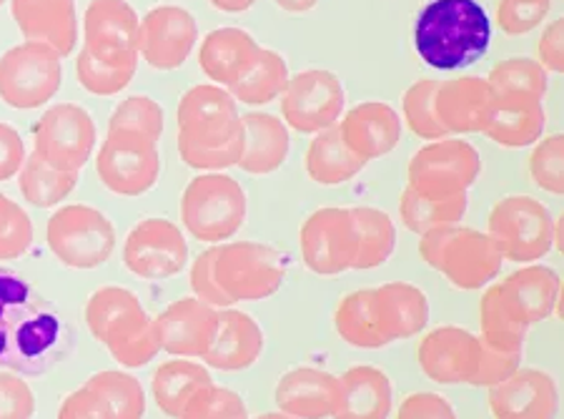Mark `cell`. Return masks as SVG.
<instances>
[{"label":"cell","instance_id":"obj_1","mask_svg":"<svg viewBox=\"0 0 564 419\" xmlns=\"http://www.w3.org/2000/svg\"><path fill=\"white\" fill-rule=\"evenodd\" d=\"M73 330L29 279L0 267V369L39 379L68 357Z\"/></svg>","mask_w":564,"mask_h":419},{"label":"cell","instance_id":"obj_2","mask_svg":"<svg viewBox=\"0 0 564 419\" xmlns=\"http://www.w3.org/2000/svg\"><path fill=\"white\" fill-rule=\"evenodd\" d=\"M178 157L196 171L239 166L243 126L236 98L216 84L188 88L178 101Z\"/></svg>","mask_w":564,"mask_h":419},{"label":"cell","instance_id":"obj_3","mask_svg":"<svg viewBox=\"0 0 564 419\" xmlns=\"http://www.w3.org/2000/svg\"><path fill=\"white\" fill-rule=\"evenodd\" d=\"M492 21L477 0H432L414 23V49L426 66L459 71L487 56Z\"/></svg>","mask_w":564,"mask_h":419},{"label":"cell","instance_id":"obj_4","mask_svg":"<svg viewBox=\"0 0 564 419\" xmlns=\"http://www.w3.org/2000/svg\"><path fill=\"white\" fill-rule=\"evenodd\" d=\"M420 257L462 291L485 289L502 271V254L487 232L452 224L420 236Z\"/></svg>","mask_w":564,"mask_h":419},{"label":"cell","instance_id":"obj_5","mask_svg":"<svg viewBox=\"0 0 564 419\" xmlns=\"http://www.w3.org/2000/svg\"><path fill=\"white\" fill-rule=\"evenodd\" d=\"M249 198L234 176L212 171L191 179L181 196V222L184 229L204 244H221L231 239L247 224Z\"/></svg>","mask_w":564,"mask_h":419},{"label":"cell","instance_id":"obj_6","mask_svg":"<svg viewBox=\"0 0 564 419\" xmlns=\"http://www.w3.org/2000/svg\"><path fill=\"white\" fill-rule=\"evenodd\" d=\"M289 259L261 241H234L216 249L214 277L234 304L274 297L286 281Z\"/></svg>","mask_w":564,"mask_h":419},{"label":"cell","instance_id":"obj_7","mask_svg":"<svg viewBox=\"0 0 564 419\" xmlns=\"http://www.w3.org/2000/svg\"><path fill=\"white\" fill-rule=\"evenodd\" d=\"M489 239L505 261L532 264L547 257L554 246V216L532 196L512 194L499 198L489 212Z\"/></svg>","mask_w":564,"mask_h":419},{"label":"cell","instance_id":"obj_8","mask_svg":"<svg viewBox=\"0 0 564 419\" xmlns=\"http://www.w3.org/2000/svg\"><path fill=\"white\" fill-rule=\"evenodd\" d=\"M45 239L53 257L76 271L101 267L116 251L111 218L88 204H70L53 214L45 226Z\"/></svg>","mask_w":564,"mask_h":419},{"label":"cell","instance_id":"obj_9","mask_svg":"<svg viewBox=\"0 0 564 419\" xmlns=\"http://www.w3.org/2000/svg\"><path fill=\"white\" fill-rule=\"evenodd\" d=\"M61 56L41 43H18L0 56V101L18 111H33L61 90Z\"/></svg>","mask_w":564,"mask_h":419},{"label":"cell","instance_id":"obj_10","mask_svg":"<svg viewBox=\"0 0 564 419\" xmlns=\"http://www.w3.org/2000/svg\"><path fill=\"white\" fill-rule=\"evenodd\" d=\"M96 174L116 196L149 194L161 176L159 146L133 131H108L96 157Z\"/></svg>","mask_w":564,"mask_h":419},{"label":"cell","instance_id":"obj_11","mask_svg":"<svg viewBox=\"0 0 564 419\" xmlns=\"http://www.w3.org/2000/svg\"><path fill=\"white\" fill-rule=\"evenodd\" d=\"M481 174L475 146L462 139H440L424 146L409 161L406 186L432 198L467 194Z\"/></svg>","mask_w":564,"mask_h":419},{"label":"cell","instance_id":"obj_12","mask_svg":"<svg viewBox=\"0 0 564 419\" xmlns=\"http://www.w3.org/2000/svg\"><path fill=\"white\" fill-rule=\"evenodd\" d=\"M347 111V90L332 71L306 68L289 78L281 94V116L289 129L299 133H318L332 129Z\"/></svg>","mask_w":564,"mask_h":419},{"label":"cell","instance_id":"obj_13","mask_svg":"<svg viewBox=\"0 0 564 419\" xmlns=\"http://www.w3.org/2000/svg\"><path fill=\"white\" fill-rule=\"evenodd\" d=\"M98 131L78 104H56L41 116L33 131V153L53 166L80 174L96 151Z\"/></svg>","mask_w":564,"mask_h":419},{"label":"cell","instance_id":"obj_14","mask_svg":"<svg viewBox=\"0 0 564 419\" xmlns=\"http://www.w3.org/2000/svg\"><path fill=\"white\" fill-rule=\"evenodd\" d=\"M123 264L143 281L174 279L188 264V241L169 218H143L126 236Z\"/></svg>","mask_w":564,"mask_h":419},{"label":"cell","instance_id":"obj_15","mask_svg":"<svg viewBox=\"0 0 564 419\" xmlns=\"http://www.w3.org/2000/svg\"><path fill=\"white\" fill-rule=\"evenodd\" d=\"M299 246L304 264L316 277H339L349 271L357 257V229L349 208H316L302 224Z\"/></svg>","mask_w":564,"mask_h":419},{"label":"cell","instance_id":"obj_16","mask_svg":"<svg viewBox=\"0 0 564 419\" xmlns=\"http://www.w3.org/2000/svg\"><path fill=\"white\" fill-rule=\"evenodd\" d=\"M141 18L126 0H90L84 13V49L106 63H139Z\"/></svg>","mask_w":564,"mask_h":419},{"label":"cell","instance_id":"obj_17","mask_svg":"<svg viewBox=\"0 0 564 419\" xmlns=\"http://www.w3.org/2000/svg\"><path fill=\"white\" fill-rule=\"evenodd\" d=\"M196 18L181 6H156L143 15L139 56L156 71H176L196 49Z\"/></svg>","mask_w":564,"mask_h":419},{"label":"cell","instance_id":"obj_18","mask_svg":"<svg viewBox=\"0 0 564 419\" xmlns=\"http://www.w3.org/2000/svg\"><path fill=\"white\" fill-rule=\"evenodd\" d=\"M481 342L462 326H436L420 344V367L436 385H469L479 367Z\"/></svg>","mask_w":564,"mask_h":419},{"label":"cell","instance_id":"obj_19","mask_svg":"<svg viewBox=\"0 0 564 419\" xmlns=\"http://www.w3.org/2000/svg\"><path fill=\"white\" fill-rule=\"evenodd\" d=\"M487 402L495 419H554L560 412V389L547 372L527 367L489 387Z\"/></svg>","mask_w":564,"mask_h":419},{"label":"cell","instance_id":"obj_20","mask_svg":"<svg viewBox=\"0 0 564 419\" xmlns=\"http://www.w3.org/2000/svg\"><path fill=\"white\" fill-rule=\"evenodd\" d=\"M218 309L204 304L202 299L186 297L169 304L153 319L156 322L161 350L174 357L196 359L208 352L214 342Z\"/></svg>","mask_w":564,"mask_h":419},{"label":"cell","instance_id":"obj_21","mask_svg":"<svg viewBox=\"0 0 564 419\" xmlns=\"http://www.w3.org/2000/svg\"><path fill=\"white\" fill-rule=\"evenodd\" d=\"M11 15L25 41L48 45L61 58L76 51V0H11Z\"/></svg>","mask_w":564,"mask_h":419},{"label":"cell","instance_id":"obj_22","mask_svg":"<svg viewBox=\"0 0 564 419\" xmlns=\"http://www.w3.org/2000/svg\"><path fill=\"white\" fill-rule=\"evenodd\" d=\"M263 336L261 324L239 309H218L214 342L204 354L206 367L216 372H243L261 359Z\"/></svg>","mask_w":564,"mask_h":419},{"label":"cell","instance_id":"obj_23","mask_svg":"<svg viewBox=\"0 0 564 419\" xmlns=\"http://www.w3.org/2000/svg\"><path fill=\"white\" fill-rule=\"evenodd\" d=\"M492 104V88L479 76L442 80L434 94V114L447 133H485Z\"/></svg>","mask_w":564,"mask_h":419},{"label":"cell","instance_id":"obj_24","mask_svg":"<svg viewBox=\"0 0 564 419\" xmlns=\"http://www.w3.org/2000/svg\"><path fill=\"white\" fill-rule=\"evenodd\" d=\"M339 129L354 157L364 163L389 157L402 141V118L381 101H364L344 111Z\"/></svg>","mask_w":564,"mask_h":419},{"label":"cell","instance_id":"obj_25","mask_svg":"<svg viewBox=\"0 0 564 419\" xmlns=\"http://www.w3.org/2000/svg\"><path fill=\"white\" fill-rule=\"evenodd\" d=\"M394 389L384 369L375 364L349 367L336 382L334 419H389Z\"/></svg>","mask_w":564,"mask_h":419},{"label":"cell","instance_id":"obj_26","mask_svg":"<svg viewBox=\"0 0 564 419\" xmlns=\"http://www.w3.org/2000/svg\"><path fill=\"white\" fill-rule=\"evenodd\" d=\"M261 51V45L253 41V35L236 25L216 29L202 41L198 51V66L214 80L216 86L231 88L234 84L247 76Z\"/></svg>","mask_w":564,"mask_h":419},{"label":"cell","instance_id":"obj_27","mask_svg":"<svg viewBox=\"0 0 564 419\" xmlns=\"http://www.w3.org/2000/svg\"><path fill=\"white\" fill-rule=\"evenodd\" d=\"M336 382L339 377L316 367L286 372L274 389L279 412L296 419H329L336 402Z\"/></svg>","mask_w":564,"mask_h":419},{"label":"cell","instance_id":"obj_28","mask_svg":"<svg viewBox=\"0 0 564 419\" xmlns=\"http://www.w3.org/2000/svg\"><path fill=\"white\" fill-rule=\"evenodd\" d=\"M547 126V111L540 98L532 96H495L485 136L505 149H527L542 139Z\"/></svg>","mask_w":564,"mask_h":419},{"label":"cell","instance_id":"obj_29","mask_svg":"<svg viewBox=\"0 0 564 419\" xmlns=\"http://www.w3.org/2000/svg\"><path fill=\"white\" fill-rule=\"evenodd\" d=\"M375 302L389 344L412 340L430 324V299L420 287L409 284V281H389V284L375 287Z\"/></svg>","mask_w":564,"mask_h":419},{"label":"cell","instance_id":"obj_30","mask_svg":"<svg viewBox=\"0 0 564 419\" xmlns=\"http://www.w3.org/2000/svg\"><path fill=\"white\" fill-rule=\"evenodd\" d=\"M101 344L126 369H141L156 359V354L161 352L156 322L145 312L141 299L108 326Z\"/></svg>","mask_w":564,"mask_h":419},{"label":"cell","instance_id":"obj_31","mask_svg":"<svg viewBox=\"0 0 564 419\" xmlns=\"http://www.w3.org/2000/svg\"><path fill=\"white\" fill-rule=\"evenodd\" d=\"M243 126V153L239 166L251 176L274 174L289 159L291 139L281 118L261 111L241 116Z\"/></svg>","mask_w":564,"mask_h":419},{"label":"cell","instance_id":"obj_32","mask_svg":"<svg viewBox=\"0 0 564 419\" xmlns=\"http://www.w3.org/2000/svg\"><path fill=\"white\" fill-rule=\"evenodd\" d=\"M502 289L520 316L532 326L554 314V307H557L562 294V279L552 267L532 264V267L509 275L502 281Z\"/></svg>","mask_w":564,"mask_h":419},{"label":"cell","instance_id":"obj_33","mask_svg":"<svg viewBox=\"0 0 564 419\" xmlns=\"http://www.w3.org/2000/svg\"><path fill=\"white\" fill-rule=\"evenodd\" d=\"M304 163L306 176L322 186L347 184V181H351L367 166L361 159L354 157V151L344 141L339 123L314 133V141L308 146Z\"/></svg>","mask_w":564,"mask_h":419},{"label":"cell","instance_id":"obj_34","mask_svg":"<svg viewBox=\"0 0 564 419\" xmlns=\"http://www.w3.org/2000/svg\"><path fill=\"white\" fill-rule=\"evenodd\" d=\"M212 372H208L204 364L178 357L163 362L161 367L153 372L151 391L163 415L171 419H181L186 405L191 402V397H194L202 387L212 385Z\"/></svg>","mask_w":564,"mask_h":419},{"label":"cell","instance_id":"obj_35","mask_svg":"<svg viewBox=\"0 0 564 419\" xmlns=\"http://www.w3.org/2000/svg\"><path fill=\"white\" fill-rule=\"evenodd\" d=\"M334 326L336 334L357 350H381L389 344L379 322L375 287L351 291V294L344 297L336 307Z\"/></svg>","mask_w":564,"mask_h":419},{"label":"cell","instance_id":"obj_36","mask_svg":"<svg viewBox=\"0 0 564 419\" xmlns=\"http://www.w3.org/2000/svg\"><path fill=\"white\" fill-rule=\"evenodd\" d=\"M479 340L487 347L505 350V352H522L527 342V330L530 324L524 322L517 312L514 304L509 302L502 284H495L485 291L479 302Z\"/></svg>","mask_w":564,"mask_h":419},{"label":"cell","instance_id":"obj_37","mask_svg":"<svg viewBox=\"0 0 564 419\" xmlns=\"http://www.w3.org/2000/svg\"><path fill=\"white\" fill-rule=\"evenodd\" d=\"M357 229V257L354 271H369L391 259L397 249V229L387 212L377 206H354L349 208Z\"/></svg>","mask_w":564,"mask_h":419},{"label":"cell","instance_id":"obj_38","mask_svg":"<svg viewBox=\"0 0 564 419\" xmlns=\"http://www.w3.org/2000/svg\"><path fill=\"white\" fill-rule=\"evenodd\" d=\"M78 184L76 171H66L43 161L39 153L25 159L21 174H18V189L25 202L35 208H56L66 202L70 191Z\"/></svg>","mask_w":564,"mask_h":419},{"label":"cell","instance_id":"obj_39","mask_svg":"<svg viewBox=\"0 0 564 419\" xmlns=\"http://www.w3.org/2000/svg\"><path fill=\"white\" fill-rule=\"evenodd\" d=\"M467 194L432 198L414 191L412 186H406L402 191V198H399V214H402V222L409 232L422 236L436 229V226L462 224L464 214H467Z\"/></svg>","mask_w":564,"mask_h":419},{"label":"cell","instance_id":"obj_40","mask_svg":"<svg viewBox=\"0 0 564 419\" xmlns=\"http://www.w3.org/2000/svg\"><path fill=\"white\" fill-rule=\"evenodd\" d=\"M289 66L276 51L261 49L253 66L247 71L239 84L226 88L239 104L247 106H267L276 101L289 86Z\"/></svg>","mask_w":564,"mask_h":419},{"label":"cell","instance_id":"obj_41","mask_svg":"<svg viewBox=\"0 0 564 419\" xmlns=\"http://www.w3.org/2000/svg\"><path fill=\"white\" fill-rule=\"evenodd\" d=\"M88 389L106 399L116 419H143L145 417V391L143 385L129 372L104 369L86 379Z\"/></svg>","mask_w":564,"mask_h":419},{"label":"cell","instance_id":"obj_42","mask_svg":"<svg viewBox=\"0 0 564 419\" xmlns=\"http://www.w3.org/2000/svg\"><path fill=\"white\" fill-rule=\"evenodd\" d=\"M489 88H492L495 96H507V94H517V96H532V98H542L547 96V71L540 66V61L532 58H507L502 63H497L487 78Z\"/></svg>","mask_w":564,"mask_h":419},{"label":"cell","instance_id":"obj_43","mask_svg":"<svg viewBox=\"0 0 564 419\" xmlns=\"http://www.w3.org/2000/svg\"><path fill=\"white\" fill-rule=\"evenodd\" d=\"M139 63H106L80 49L76 58V78L90 96H116L131 84Z\"/></svg>","mask_w":564,"mask_h":419},{"label":"cell","instance_id":"obj_44","mask_svg":"<svg viewBox=\"0 0 564 419\" xmlns=\"http://www.w3.org/2000/svg\"><path fill=\"white\" fill-rule=\"evenodd\" d=\"M436 86H440V80H432V78L416 80V84L406 88V94L402 98L404 121L409 126V131H412L416 139L440 141L447 136V129H444V126L440 123V118H436V114H434Z\"/></svg>","mask_w":564,"mask_h":419},{"label":"cell","instance_id":"obj_45","mask_svg":"<svg viewBox=\"0 0 564 419\" xmlns=\"http://www.w3.org/2000/svg\"><path fill=\"white\" fill-rule=\"evenodd\" d=\"M163 123H166V116H163V108L153 98L129 96L116 106L111 121H108V131H133L159 143L163 136Z\"/></svg>","mask_w":564,"mask_h":419},{"label":"cell","instance_id":"obj_46","mask_svg":"<svg viewBox=\"0 0 564 419\" xmlns=\"http://www.w3.org/2000/svg\"><path fill=\"white\" fill-rule=\"evenodd\" d=\"M33 246V222L21 204L0 191V261H15Z\"/></svg>","mask_w":564,"mask_h":419},{"label":"cell","instance_id":"obj_47","mask_svg":"<svg viewBox=\"0 0 564 419\" xmlns=\"http://www.w3.org/2000/svg\"><path fill=\"white\" fill-rule=\"evenodd\" d=\"M181 419H249V407L236 391L212 382L191 397Z\"/></svg>","mask_w":564,"mask_h":419},{"label":"cell","instance_id":"obj_48","mask_svg":"<svg viewBox=\"0 0 564 419\" xmlns=\"http://www.w3.org/2000/svg\"><path fill=\"white\" fill-rule=\"evenodd\" d=\"M532 181L552 196L564 194V139L562 133H552L547 139L534 143L530 159Z\"/></svg>","mask_w":564,"mask_h":419},{"label":"cell","instance_id":"obj_49","mask_svg":"<svg viewBox=\"0 0 564 419\" xmlns=\"http://www.w3.org/2000/svg\"><path fill=\"white\" fill-rule=\"evenodd\" d=\"M552 11V0H499L497 23L509 39H520L540 29Z\"/></svg>","mask_w":564,"mask_h":419},{"label":"cell","instance_id":"obj_50","mask_svg":"<svg viewBox=\"0 0 564 419\" xmlns=\"http://www.w3.org/2000/svg\"><path fill=\"white\" fill-rule=\"evenodd\" d=\"M216 249H218V246H212V249L198 254L196 261L191 264L188 284H191V291H194V297L202 299L204 304L214 307V309H229V307H234V302L224 294L221 287L216 284V277H214Z\"/></svg>","mask_w":564,"mask_h":419},{"label":"cell","instance_id":"obj_51","mask_svg":"<svg viewBox=\"0 0 564 419\" xmlns=\"http://www.w3.org/2000/svg\"><path fill=\"white\" fill-rule=\"evenodd\" d=\"M520 367H522V352L495 350V347H487V344L481 342L479 367H477V375L471 377L469 385L489 389V387L499 385V382H505L507 377H512Z\"/></svg>","mask_w":564,"mask_h":419},{"label":"cell","instance_id":"obj_52","mask_svg":"<svg viewBox=\"0 0 564 419\" xmlns=\"http://www.w3.org/2000/svg\"><path fill=\"white\" fill-rule=\"evenodd\" d=\"M35 397L21 375L0 372V419H33Z\"/></svg>","mask_w":564,"mask_h":419},{"label":"cell","instance_id":"obj_53","mask_svg":"<svg viewBox=\"0 0 564 419\" xmlns=\"http://www.w3.org/2000/svg\"><path fill=\"white\" fill-rule=\"evenodd\" d=\"M397 419H459L447 397L436 395V391H414L404 397L399 407Z\"/></svg>","mask_w":564,"mask_h":419},{"label":"cell","instance_id":"obj_54","mask_svg":"<svg viewBox=\"0 0 564 419\" xmlns=\"http://www.w3.org/2000/svg\"><path fill=\"white\" fill-rule=\"evenodd\" d=\"M56 419H116L111 407L94 389L80 387L63 399Z\"/></svg>","mask_w":564,"mask_h":419},{"label":"cell","instance_id":"obj_55","mask_svg":"<svg viewBox=\"0 0 564 419\" xmlns=\"http://www.w3.org/2000/svg\"><path fill=\"white\" fill-rule=\"evenodd\" d=\"M29 159L23 136L11 123L0 121V181H11L21 174L23 163Z\"/></svg>","mask_w":564,"mask_h":419},{"label":"cell","instance_id":"obj_56","mask_svg":"<svg viewBox=\"0 0 564 419\" xmlns=\"http://www.w3.org/2000/svg\"><path fill=\"white\" fill-rule=\"evenodd\" d=\"M536 49H540V66L544 71L564 73V18L547 25Z\"/></svg>","mask_w":564,"mask_h":419},{"label":"cell","instance_id":"obj_57","mask_svg":"<svg viewBox=\"0 0 564 419\" xmlns=\"http://www.w3.org/2000/svg\"><path fill=\"white\" fill-rule=\"evenodd\" d=\"M208 3L224 13H247L257 0H208Z\"/></svg>","mask_w":564,"mask_h":419},{"label":"cell","instance_id":"obj_58","mask_svg":"<svg viewBox=\"0 0 564 419\" xmlns=\"http://www.w3.org/2000/svg\"><path fill=\"white\" fill-rule=\"evenodd\" d=\"M274 3L286 13H308L314 11L318 0H274Z\"/></svg>","mask_w":564,"mask_h":419},{"label":"cell","instance_id":"obj_59","mask_svg":"<svg viewBox=\"0 0 564 419\" xmlns=\"http://www.w3.org/2000/svg\"><path fill=\"white\" fill-rule=\"evenodd\" d=\"M554 246L562 251L564 249V216L554 218Z\"/></svg>","mask_w":564,"mask_h":419},{"label":"cell","instance_id":"obj_60","mask_svg":"<svg viewBox=\"0 0 564 419\" xmlns=\"http://www.w3.org/2000/svg\"><path fill=\"white\" fill-rule=\"evenodd\" d=\"M257 419H296V417L284 415V412H269V415H261V417H257Z\"/></svg>","mask_w":564,"mask_h":419},{"label":"cell","instance_id":"obj_61","mask_svg":"<svg viewBox=\"0 0 564 419\" xmlns=\"http://www.w3.org/2000/svg\"><path fill=\"white\" fill-rule=\"evenodd\" d=\"M6 3V0H0V6H3Z\"/></svg>","mask_w":564,"mask_h":419}]
</instances>
